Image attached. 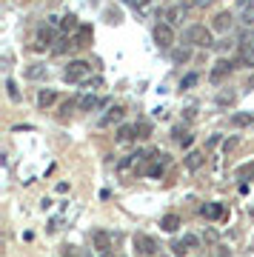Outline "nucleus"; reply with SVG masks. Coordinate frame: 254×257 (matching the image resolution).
<instances>
[{
    "mask_svg": "<svg viewBox=\"0 0 254 257\" xmlns=\"http://www.w3.org/2000/svg\"><path fill=\"white\" fill-rule=\"evenodd\" d=\"M52 29H40V35H37V40H40V43H37V49H43V46H49V43H52Z\"/></svg>",
    "mask_w": 254,
    "mask_h": 257,
    "instance_id": "nucleus-18",
    "label": "nucleus"
},
{
    "mask_svg": "<svg viewBox=\"0 0 254 257\" xmlns=\"http://www.w3.org/2000/svg\"><path fill=\"white\" fill-rule=\"evenodd\" d=\"M91 240H94V248H97V251H100L103 257L109 254V248H111V237L106 234V231H94V234H91Z\"/></svg>",
    "mask_w": 254,
    "mask_h": 257,
    "instance_id": "nucleus-5",
    "label": "nucleus"
},
{
    "mask_svg": "<svg viewBox=\"0 0 254 257\" xmlns=\"http://www.w3.org/2000/svg\"><path fill=\"white\" fill-rule=\"evenodd\" d=\"M6 89H9V97H12V100H15V103H18V100H20L18 83H15V80H6Z\"/></svg>",
    "mask_w": 254,
    "mask_h": 257,
    "instance_id": "nucleus-23",
    "label": "nucleus"
},
{
    "mask_svg": "<svg viewBox=\"0 0 254 257\" xmlns=\"http://www.w3.org/2000/svg\"><path fill=\"white\" fill-rule=\"evenodd\" d=\"M172 251H174V257H186V251H189V246H186L183 240H174V243H172Z\"/></svg>",
    "mask_w": 254,
    "mask_h": 257,
    "instance_id": "nucleus-22",
    "label": "nucleus"
},
{
    "mask_svg": "<svg viewBox=\"0 0 254 257\" xmlns=\"http://www.w3.org/2000/svg\"><path fill=\"white\" fill-rule=\"evenodd\" d=\"M231 69H234V66H231V60H217V63H214V69H211V80L220 83L228 72H231Z\"/></svg>",
    "mask_w": 254,
    "mask_h": 257,
    "instance_id": "nucleus-6",
    "label": "nucleus"
},
{
    "mask_svg": "<svg viewBox=\"0 0 254 257\" xmlns=\"http://www.w3.org/2000/svg\"><path fill=\"white\" fill-rule=\"evenodd\" d=\"M135 126H120L117 128V143H132V140H135Z\"/></svg>",
    "mask_w": 254,
    "mask_h": 257,
    "instance_id": "nucleus-12",
    "label": "nucleus"
},
{
    "mask_svg": "<svg viewBox=\"0 0 254 257\" xmlns=\"http://www.w3.org/2000/svg\"><path fill=\"white\" fill-rule=\"evenodd\" d=\"M197 80H200L197 74H186V77H183V80H180V89H191V86H194V83H197Z\"/></svg>",
    "mask_w": 254,
    "mask_h": 257,
    "instance_id": "nucleus-25",
    "label": "nucleus"
},
{
    "mask_svg": "<svg viewBox=\"0 0 254 257\" xmlns=\"http://www.w3.org/2000/svg\"><path fill=\"white\" fill-rule=\"evenodd\" d=\"M169 18H172V23H180V20H183V9H172V12H169Z\"/></svg>",
    "mask_w": 254,
    "mask_h": 257,
    "instance_id": "nucleus-29",
    "label": "nucleus"
},
{
    "mask_svg": "<svg viewBox=\"0 0 254 257\" xmlns=\"http://www.w3.org/2000/svg\"><path fill=\"white\" fill-rule=\"evenodd\" d=\"M180 217H177V214H166L163 220H160V226H163V231H177L180 229Z\"/></svg>",
    "mask_w": 254,
    "mask_h": 257,
    "instance_id": "nucleus-10",
    "label": "nucleus"
},
{
    "mask_svg": "<svg viewBox=\"0 0 254 257\" xmlns=\"http://www.w3.org/2000/svg\"><path fill=\"white\" fill-rule=\"evenodd\" d=\"M77 106H80L83 111H91V109H97V106H100V100L94 97V94H86V97H80V103H77Z\"/></svg>",
    "mask_w": 254,
    "mask_h": 257,
    "instance_id": "nucleus-15",
    "label": "nucleus"
},
{
    "mask_svg": "<svg viewBox=\"0 0 254 257\" xmlns=\"http://www.w3.org/2000/svg\"><path fill=\"white\" fill-rule=\"evenodd\" d=\"M135 248L140 257H155L157 254V240L149 234H135Z\"/></svg>",
    "mask_w": 254,
    "mask_h": 257,
    "instance_id": "nucleus-3",
    "label": "nucleus"
},
{
    "mask_svg": "<svg viewBox=\"0 0 254 257\" xmlns=\"http://www.w3.org/2000/svg\"><path fill=\"white\" fill-rule=\"evenodd\" d=\"M191 140H194V138H191V135H186V132H183V138H180V146H183V149H189V146H191Z\"/></svg>",
    "mask_w": 254,
    "mask_h": 257,
    "instance_id": "nucleus-31",
    "label": "nucleus"
},
{
    "mask_svg": "<svg viewBox=\"0 0 254 257\" xmlns=\"http://www.w3.org/2000/svg\"><path fill=\"white\" fill-rule=\"evenodd\" d=\"M129 3H132V6H137V9H146V6H149L152 0H129Z\"/></svg>",
    "mask_w": 254,
    "mask_h": 257,
    "instance_id": "nucleus-32",
    "label": "nucleus"
},
{
    "mask_svg": "<svg viewBox=\"0 0 254 257\" xmlns=\"http://www.w3.org/2000/svg\"><path fill=\"white\" fill-rule=\"evenodd\" d=\"M234 146H237V138H231V140H226V143H223V149H226V152H231Z\"/></svg>",
    "mask_w": 254,
    "mask_h": 257,
    "instance_id": "nucleus-34",
    "label": "nucleus"
},
{
    "mask_svg": "<svg viewBox=\"0 0 254 257\" xmlns=\"http://www.w3.org/2000/svg\"><path fill=\"white\" fill-rule=\"evenodd\" d=\"M155 43H157L160 49H172V43H174L172 26H166V23H157V26H155Z\"/></svg>",
    "mask_w": 254,
    "mask_h": 257,
    "instance_id": "nucleus-4",
    "label": "nucleus"
},
{
    "mask_svg": "<svg viewBox=\"0 0 254 257\" xmlns=\"http://www.w3.org/2000/svg\"><path fill=\"white\" fill-rule=\"evenodd\" d=\"M135 132H137V138H152V126H149L146 120H140V123H135Z\"/></svg>",
    "mask_w": 254,
    "mask_h": 257,
    "instance_id": "nucleus-19",
    "label": "nucleus"
},
{
    "mask_svg": "<svg viewBox=\"0 0 254 257\" xmlns=\"http://www.w3.org/2000/svg\"><path fill=\"white\" fill-rule=\"evenodd\" d=\"M214 29H217V32H226V29H231V15H228V12H220L217 18H214Z\"/></svg>",
    "mask_w": 254,
    "mask_h": 257,
    "instance_id": "nucleus-13",
    "label": "nucleus"
},
{
    "mask_svg": "<svg viewBox=\"0 0 254 257\" xmlns=\"http://www.w3.org/2000/svg\"><path fill=\"white\" fill-rule=\"evenodd\" d=\"M55 100H57V94L52 92V89H49V92H46V89H43V92L37 94V103H40V109H49V106H52V103H55Z\"/></svg>",
    "mask_w": 254,
    "mask_h": 257,
    "instance_id": "nucleus-14",
    "label": "nucleus"
},
{
    "mask_svg": "<svg viewBox=\"0 0 254 257\" xmlns=\"http://www.w3.org/2000/svg\"><path fill=\"white\" fill-rule=\"evenodd\" d=\"M120 117H123V106H111L109 114L100 117V126H109V123H114V120H120Z\"/></svg>",
    "mask_w": 254,
    "mask_h": 257,
    "instance_id": "nucleus-11",
    "label": "nucleus"
},
{
    "mask_svg": "<svg viewBox=\"0 0 254 257\" xmlns=\"http://www.w3.org/2000/svg\"><path fill=\"white\" fill-rule=\"evenodd\" d=\"M180 3H183V6H189V3H194V0H180Z\"/></svg>",
    "mask_w": 254,
    "mask_h": 257,
    "instance_id": "nucleus-36",
    "label": "nucleus"
},
{
    "mask_svg": "<svg viewBox=\"0 0 254 257\" xmlns=\"http://www.w3.org/2000/svg\"><path fill=\"white\" fill-rule=\"evenodd\" d=\"M231 126H237V128L251 126V114H243V111H240V114H234V117H231Z\"/></svg>",
    "mask_w": 254,
    "mask_h": 257,
    "instance_id": "nucleus-17",
    "label": "nucleus"
},
{
    "mask_svg": "<svg viewBox=\"0 0 254 257\" xmlns=\"http://www.w3.org/2000/svg\"><path fill=\"white\" fill-rule=\"evenodd\" d=\"M189 57H191V52H189V49H177V52H174V60H177V63H186Z\"/></svg>",
    "mask_w": 254,
    "mask_h": 257,
    "instance_id": "nucleus-27",
    "label": "nucleus"
},
{
    "mask_svg": "<svg viewBox=\"0 0 254 257\" xmlns=\"http://www.w3.org/2000/svg\"><path fill=\"white\" fill-rule=\"evenodd\" d=\"M60 29H63V32H77V29H80V23H77V18H74V15H66V18L60 20Z\"/></svg>",
    "mask_w": 254,
    "mask_h": 257,
    "instance_id": "nucleus-16",
    "label": "nucleus"
},
{
    "mask_svg": "<svg viewBox=\"0 0 254 257\" xmlns=\"http://www.w3.org/2000/svg\"><path fill=\"white\" fill-rule=\"evenodd\" d=\"M91 74V66L86 63V60H72V63L66 66V72H63V77L69 83H80V80H86Z\"/></svg>",
    "mask_w": 254,
    "mask_h": 257,
    "instance_id": "nucleus-2",
    "label": "nucleus"
},
{
    "mask_svg": "<svg viewBox=\"0 0 254 257\" xmlns=\"http://www.w3.org/2000/svg\"><path fill=\"white\" fill-rule=\"evenodd\" d=\"M217 103H220V106H231V103H234V94H231V92H223V94H220V97H217Z\"/></svg>",
    "mask_w": 254,
    "mask_h": 257,
    "instance_id": "nucleus-28",
    "label": "nucleus"
},
{
    "mask_svg": "<svg viewBox=\"0 0 254 257\" xmlns=\"http://www.w3.org/2000/svg\"><path fill=\"white\" fill-rule=\"evenodd\" d=\"M183 243H186L189 248H194V246H197V237H194V234H186V237H183Z\"/></svg>",
    "mask_w": 254,
    "mask_h": 257,
    "instance_id": "nucleus-30",
    "label": "nucleus"
},
{
    "mask_svg": "<svg viewBox=\"0 0 254 257\" xmlns=\"http://www.w3.org/2000/svg\"><path fill=\"white\" fill-rule=\"evenodd\" d=\"M26 74L32 77V80H37V77H43V74H46V66H32Z\"/></svg>",
    "mask_w": 254,
    "mask_h": 257,
    "instance_id": "nucleus-26",
    "label": "nucleus"
},
{
    "mask_svg": "<svg viewBox=\"0 0 254 257\" xmlns=\"http://www.w3.org/2000/svg\"><path fill=\"white\" fill-rule=\"evenodd\" d=\"M203 217H209V220H217V217H223V206L220 203H209V206H203Z\"/></svg>",
    "mask_w": 254,
    "mask_h": 257,
    "instance_id": "nucleus-9",
    "label": "nucleus"
},
{
    "mask_svg": "<svg viewBox=\"0 0 254 257\" xmlns=\"http://www.w3.org/2000/svg\"><path fill=\"white\" fill-rule=\"evenodd\" d=\"M63 257H77V248H74V246H69V248L63 251Z\"/></svg>",
    "mask_w": 254,
    "mask_h": 257,
    "instance_id": "nucleus-35",
    "label": "nucleus"
},
{
    "mask_svg": "<svg viewBox=\"0 0 254 257\" xmlns=\"http://www.w3.org/2000/svg\"><path fill=\"white\" fill-rule=\"evenodd\" d=\"M91 43V26H80L74 35V49H86Z\"/></svg>",
    "mask_w": 254,
    "mask_h": 257,
    "instance_id": "nucleus-7",
    "label": "nucleus"
},
{
    "mask_svg": "<svg viewBox=\"0 0 254 257\" xmlns=\"http://www.w3.org/2000/svg\"><path fill=\"white\" fill-rule=\"evenodd\" d=\"M237 177H240V180H245V177H254V163H245L243 169L237 172Z\"/></svg>",
    "mask_w": 254,
    "mask_h": 257,
    "instance_id": "nucleus-24",
    "label": "nucleus"
},
{
    "mask_svg": "<svg viewBox=\"0 0 254 257\" xmlns=\"http://www.w3.org/2000/svg\"><path fill=\"white\" fill-rule=\"evenodd\" d=\"M243 23H245V26H254V3L243 6Z\"/></svg>",
    "mask_w": 254,
    "mask_h": 257,
    "instance_id": "nucleus-20",
    "label": "nucleus"
},
{
    "mask_svg": "<svg viewBox=\"0 0 254 257\" xmlns=\"http://www.w3.org/2000/svg\"><path fill=\"white\" fill-rule=\"evenodd\" d=\"M203 160H206L203 152H189V155H186V169H189V172H197L200 166H203Z\"/></svg>",
    "mask_w": 254,
    "mask_h": 257,
    "instance_id": "nucleus-8",
    "label": "nucleus"
},
{
    "mask_svg": "<svg viewBox=\"0 0 254 257\" xmlns=\"http://www.w3.org/2000/svg\"><path fill=\"white\" fill-rule=\"evenodd\" d=\"M106 18H109V23H117V20H120V12H106Z\"/></svg>",
    "mask_w": 254,
    "mask_h": 257,
    "instance_id": "nucleus-33",
    "label": "nucleus"
},
{
    "mask_svg": "<svg viewBox=\"0 0 254 257\" xmlns=\"http://www.w3.org/2000/svg\"><path fill=\"white\" fill-rule=\"evenodd\" d=\"M186 40H189L191 46H200V49H209V46H214L211 43V32L206 26H189V32H186Z\"/></svg>",
    "mask_w": 254,
    "mask_h": 257,
    "instance_id": "nucleus-1",
    "label": "nucleus"
},
{
    "mask_svg": "<svg viewBox=\"0 0 254 257\" xmlns=\"http://www.w3.org/2000/svg\"><path fill=\"white\" fill-rule=\"evenodd\" d=\"M163 163H166V155H163V160H160V163L149 166V172H146V175H149V177H163Z\"/></svg>",
    "mask_w": 254,
    "mask_h": 257,
    "instance_id": "nucleus-21",
    "label": "nucleus"
}]
</instances>
